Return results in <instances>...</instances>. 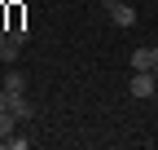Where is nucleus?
I'll list each match as a JSON object with an SVG mask.
<instances>
[{"mask_svg":"<svg viewBox=\"0 0 158 150\" xmlns=\"http://www.w3.org/2000/svg\"><path fill=\"white\" fill-rule=\"evenodd\" d=\"M154 62H158V44H145L132 53V71H154Z\"/></svg>","mask_w":158,"mask_h":150,"instance_id":"obj_2","label":"nucleus"},{"mask_svg":"<svg viewBox=\"0 0 158 150\" xmlns=\"http://www.w3.org/2000/svg\"><path fill=\"white\" fill-rule=\"evenodd\" d=\"M127 88H132V97H154V93H158V75L154 71H132V80H127Z\"/></svg>","mask_w":158,"mask_h":150,"instance_id":"obj_1","label":"nucleus"},{"mask_svg":"<svg viewBox=\"0 0 158 150\" xmlns=\"http://www.w3.org/2000/svg\"><path fill=\"white\" fill-rule=\"evenodd\" d=\"M18 53H22V44H18L13 35H9V40L0 44V62H5V66H13V62H18Z\"/></svg>","mask_w":158,"mask_h":150,"instance_id":"obj_5","label":"nucleus"},{"mask_svg":"<svg viewBox=\"0 0 158 150\" xmlns=\"http://www.w3.org/2000/svg\"><path fill=\"white\" fill-rule=\"evenodd\" d=\"M13 124H18V115H13V110H0V146H5V137L13 133Z\"/></svg>","mask_w":158,"mask_h":150,"instance_id":"obj_6","label":"nucleus"},{"mask_svg":"<svg viewBox=\"0 0 158 150\" xmlns=\"http://www.w3.org/2000/svg\"><path fill=\"white\" fill-rule=\"evenodd\" d=\"M114 5H123V0H101V9H106V13H110V9H114Z\"/></svg>","mask_w":158,"mask_h":150,"instance_id":"obj_8","label":"nucleus"},{"mask_svg":"<svg viewBox=\"0 0 158 150\" xmlns=\"http://www.w3.org/2000/svg\"><path fill=\"white\" fill-rule=\"evenodd\" d=\"M154 75H158V62H154Z\"/></svg>","mask_w":158,"mask_h":150,"instance_id":"obj_9","label":"nucleus"},{"mask_svg":"<svg viewBox=\"0 0 158 150\" xmlns=\"http://www.w3.org/2000/svg\"><path fill=\"white\" fill-rule=\"evenodd\" d=\"M110 22H114V27H132V22H136V5H132V0L114 5V9H110Z\"/></svg>","mask_w":158,"mask_h":150,"instance_id":"obj_3","label":"nucleus"},{"mask_svg":"<svg viewBox=\"0 0 158 150\" xmlns=\"http://www.w3.org/2000/svg\"><path fill=\"white\" fill-rule=\"evenodd\" d=\"M0 88H9V93H27V75H22V71H9L5 80H0Z\"/></svg>","mask_w":158,"mask_h":150,"instance_id":"obj_4","label":"nucleus"},{"mask_svg":"<svg viewBox=\"0 0 158 150\" xmlns=\"http://www.w3.org/2000/svg\"><path fill=\"white\" fill-rule=\"evenodd\" d=\"M9 150H31V137H5Z\"/></svg>","mask_w":158,"mask_h":150,"instance_id":"obj_7","label":"nucleus"}]
</instances>
